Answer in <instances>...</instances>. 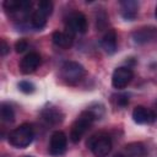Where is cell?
Returning a JSON list of instances; mask_svg holds the SVG:
<instances>
[{
    "instance_id": "6da1fadb",
    "label": "cell",
    "mask_w": 157,
    "mask_h": 157,
    "mask_svg": "<svg viewBox=\"0 0 157 157\" xmlns=\"http://www.w3.org/2000/svg\"><path fill=\"white\" fill-rule=\"evenodd\" d=\"M94 119H97V114L92 109H87V110L82 112L71 126V130H70L71 141L72 142H78L82 139V136L85 135V132L93 124Z\"/></svg>"
},
{
    "instance_id": "7a4b0ae2",
    "label": "cell",
    "mask_w": 157,
    "mask_h": 157,
    "mask_svg": "<svg viewBox=\"0 0 157 157\" xmlns=\"http://www.w3.org/2000/svg\"><path fill=\"white\" fill-rule=\"evenodd\" d=\"M34 137V131L32 125L29 124H22L17 128H15L9 134V142L17 148H25L31 145Z\"/></svg>"
},
{
    "instance_id": "3957f363",
    "label": "cell",
    "mask_w": 157,
    "mask_h": 157,
    "mask_svg": "<svg viewBox=\"0 0 157 157\" xmlns=\"http://www.w3.org/2000/svg\"><path fill=\"white\" fill-rule=\"evenodd\" d=\"M87 146L96 157H107L112 150V140L109 135L98 132L88 139Z\"/></svg>"
},
{
    "instance_id": "277c9868",
    "label": "cell",
    "mask_w": 157,
    "mask_h": 157,
    "mask_svg": "<svg viewBox=\"0 0 157 157\" xmlns=\"http://www.w3.org/2000/svg\"><path fill=\"white\" fill-rule=\"evenodd\" d=\"M85 75V69L76 61H66L61 67V77L70 85L77 83Z\"/></svg>"
},
{
    "instance_id": "5b68a950",
    "label": "cell",
    "mask_w": 157,
    "mask_h": 157,
    "mask_svg": "<svg viewBox=\"0 0 157 157\" xmlns=\"http://www.w3.org/2000/svg\"><path fill=\"white\" fill-rule=\"evenodd\" d=\"M132 77H134V72L130 67H126V66L117 67L112 75V85L114 88H118V90L125 88L131 82Z\"/></svg>"
},
{
    "instance_id": "8992f818",
    "label": "cell",
    "mask_w": 157,
    "mask_h": 157,
    "mask_svg": "<svg viewBox=\"0 0 157 157\" xmlns=\"http://www.w3.org/2000/svg\"><path fill=\"white\" fill-rule=\"evenodd\" d=\"M66 31L72 34L86 33L87 31V18L82 12H72L66 21Z\"/></svg>"
},
{
    "instance_id": "52a82bcc",
    "label": "cell",
    "mask_w": 157,
    "mask_h": 157,
    "mask_svg": "<svg viewBox=\"0 0 157 157\" xmlns=\"http://www.w3.org/2000/svg\"><path fill=\"white\" fill-rule=\"evenodd\" d=\"M67 137L63 131H55L50 136L49 142V152L53 156H60L66 151Z\"/></svg>"
},
{
    "instance_id": "ba28073f",
    "label": "cell",
    "mask_w": 157,
    "mask_h": 157,
    "mask_svg": "<svg viewBox=\"0 0 157 157\" xmlns=\"http://www.w3.org/2000/svg\"><path fill=\"white\" fill-rule=\"evenodd\" d=\"M40 64V55L36 52H31L27 55L23 56V59L20 63V70L23 74H32L37 70V67Z\"/></svg>"
},
{
    "instance_id": "9c48e42d",
    "label": "cell",
    "mask_w": 157,
    "mask_h": 157,
    "mask_svg": "<svg viewBox=\"0 0 157 157\" xmlns=\"http://www.w3.org/2000/svg\"><path fill=\"white\" fill-rule=\"evenodd\" d=\"M132 119L137 124H150L155 121L156 114L144 105H137L132 110Z\"/></svg>"
},
{
    "instance_id": "30bf717a",
    "label": "cell",
    "mask_w": 157,
    "mask_h": 157,
    "mask_svg": "<svg viewBox=\"0 0 157 157\" xmlns=\"http://www.w3.org/2000/svg\"><path fill=\"white\" fill-rule=\"evenodd\" d=\"M156 37H157V29L153 27H142L132 33V38L135 43L139 44H145L147 42H151L156 39Z\"/></svg>"
},
{
    "instance_id": "8fae6325",
    "label": "cell",
    "mask_w": 157,
    "mask_h": 157,
    "mask_svg": "<svg viewBox=\"0 0 157 157\" xmlns=\"http://www.w3.org/2000/svg\"><path fill=\"white\" fill-rule=\"evenodd\" d=\"M120 12L121 16L128 20V21H132L139 12V2L134 1V0H125L120 2Z\"/></svg>"
},
{
    "instance_id": "7c38bea8",
    "label": "cell",
    "mask_w": 157,
    "mask_h": 157,
    "mask_svg": "<svg viewBox=\"0 0 157 157\" xmlns=\"http://www.w3.org/2000/svg\"><path fill=\"white\" fill-rule=\"evenodd\" d=\"M52 39H53V43L56 47L70 48L72 45V42H74V34L70 33L69 31H65V32L55 31L53 33V36H52Z\"/></svg>"
},
{
    "instance_id": "4fadbf2b",
    "label": "cell",
    "mask_w": 157,
    "mask_h": 157,
    "mask_svg": "<svg viewBox=\"0 0 157 157\" xmlns=\"http://www.w3.org/2000/svg\"><path fill=\"white\" fill-rule=\"evenodd\" d=\"M101 44H102V48L104 49L105 53L108 54H114L117 52V33L113 31V29H109L102 38L101 40Z\"/></svg>"
},
{
    "instance_id": "5bb4252c",
    "label": "cell",
    "mask_w": 157,
    "mask_h": 157,
    "mask_svg": "<svg viewBox=\"0 0 157 157\" xmlns=\"http://www.w3.org/2000/svg\"><path fill=\"white\" fill-rule=\"evenodd\" d=\"M124 153L128 157H144L146 155V150L141 142H131L125 146Z\"/></svg>"
},
{
    "instance_id": "9a60e30c",
    "label": "cell",
    "mask_w": 157,
    "mask_h": 157,
    "mask_svg": "<svg viewBox=\"0 0 157 157\" xmlns=\"http://www.w3.org/2000/svg\"><path fill=\"white\" fill-rule=\"evenodd\" d=\"M42 118L49 124H58L63 120V114L55 108H47L42 112Z\"/></svg>"
},
{
    "instance_id": "2e32d148",
    "label": "cell",
    "mask_w": 157,
    "mask_h": 157,
    "mask_svg": "<svg viewBox=\"0 0 157 157\" xmlns=\"http://www.w3.org/2000/svg\"><path fill=\"white\" fill-rule=\"evenodd\" d=\"M0 117L4 123H12L15 120L13 108L7 103H2L0 107Z\"/></svg>"
},
{
    "instance_id": "e0dca14e",
    "label": "cell",
    "mask_w": 157,
    "mask_h": 157,
    "mask_svg": "<svg viewBox=\"0 0 157 157\" xmlns=\"http://www.w3.org/2000/svg\"><path fill=\"white\" fill-rule=\"evenodd\" d=\"M31 23L34 28L37 29H42L45 25H47V16L42 12H39L38 10H36L32 15H31Z\"/></svg>"
},
{
    "instance_id": "ac0fdd59",
    "label": "cell",
    "mask_w": 157,
    "mask_h": 157,
    "mask_svg": "<svg viewBox=\"0 0 157 157\" xmlns=\"http://www.w3.org/2000/svg\"><path fill=\"white\" fill-rule=\"evenodd\" d=\"M37 10H38L39 12L44 13V15L48 17V16L52 15V12H53V2L49 1V0H42V1L38 2Z\"/></svg>"
},
{
    "instance_id": "d6986e66",
    "label": "cell",
    "mask_w": 157,
    "mask_h": 157,
    "mask_svg": "<svg viewBox=\"0 0 157 157\" xmlns=\"http://www.w3.org/2000/svg\"><path fill=\"white\" fill-rule=\"evenodd\" d=\"M18 88L23 93H32L34 91V85L32 82H29V81H21L18 83Z\"/></svg>"
},
{
    "instance_id": "ffe728a7",
    "label": "cell",
    "mask_w": 157,
    "mask_h": 157,
    "mask_svg": "<svg viewBox=\"0 0 157 157\" xmlns=\"http://www.w3.org/2000/svg\"><path fill=\"white\" fill-rule=\"evenodd\" d=\"M107 20H108V17H107L105 12L102 11V13L98 15V17H97V28L102 29L103 27H105V25H107V22H108Z\"/></svg>"
},
{
    "instance_id": "44dd1931",
    "label": "cell",
    "mask_w": 157,
    "mask_h": 157,
    "mask_svg": "<svg viewBox=\"0 0 157 157\" xmlns=\"http://www.w3.org/2000/svg\"><path fill=\"white\" fill-rule=\"evenodd\" d=\"M27 48H28V43L25 39H20V40H17L15 43V50L17 53H23Z\"/></svg>"
},
{
    "instance_id": "7402d4cb",
    "label": "cell",
    "mask_w": 157,
    "mask_h": 157,
    "mask_svg": "<svg viewBox=\"0 0 157 157\" xmlns=\"http://www.w3.org/2000/svg\"><path fill=\"white\" fill-rule=\"evenodd\" d=\"M9 50H10L9 44H7L4 39H1V42H0V53H1V55L5 56V55L9 53Z\"/></svg>"
},
{
    "instance_id": "603a6c76",
    "label": "cell",
    "mask_w": 157,
    "mask_h": 157,
    "mask_svg": "<svg viewBox=\"0 0 157 157\" xmlns=\"http://www.w3.org/2000/svg\"><path fill=\"white\" fill-rule=\"evenodd\" d=\"M117 103H118L120 107H125V105L129 103V98H128V96H126V94H120V96L118 97Z\"/></svg>"
},
{
    "instance_id": "cb8c5ba5",
    "label": "cell",
    "mask_w": 157,
    "mask_h": 157,
    "mask_svg": "<svg viewBox=\"0 0 157 157\" xmlns=\"http://www.w3.org/2000/svg\"><path fill=\"white\" fill-rule=\"evenodd\" d=\"M114 157H128V156H126L125 153H117Z\"/></svg>"
},
{
    "instance_id": "d4e9b609",
    "label": "cell",
    "mask_w": 157,
    "mask_h": 157,
    "mask_svg": "<svg viewBox=\"0 0 157 157\" xmlns=\"http://www.w3.org/2000/svg\"><path fill=\"white\" fill-rule=\"evenodd\" d=\"M155 13H156V17H157V7H156V12Z\"/></svg>"
},
{
    "instance_id": "484cf974",
    "label": "cell",
    "mask_w": 157,
    "mask_h": 157,
    "mask_svg": "<svg viewBox=\"0 0 157 157\" xmlns=\"http://www.w3.org/2000/svg\"><path fill=\"white\" fill-rule=\"evenodd\" d=\"M26 157H31V156H26Z\"/></svg>"
}]
</instances>
